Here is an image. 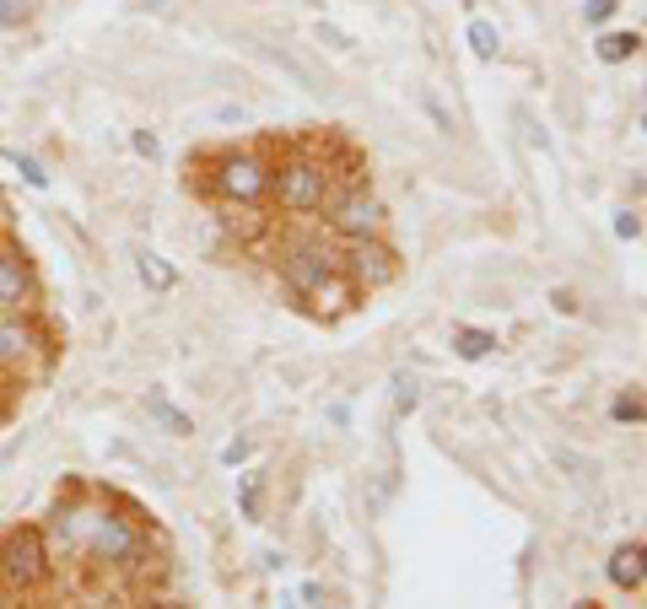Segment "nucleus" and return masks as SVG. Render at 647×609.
<instances>
[{
    "mask_svg": "<svg viewBox=\"0 0 647 609\" xmlns=\"http://www.w3.org/2000/svg\"><path fill=\"white\" fill-rule=\"evenodd\" d=\"M281 609H297V605H291V599H281Z\"/></svg>",
    "mask_w": 647,
    "mask_h": 609,
    "instance_id": "nucleus-32",
    "label": "nucleus"
},
{
    "mask_svg": "<svg viewBox=\"0 0 647 609\" xmlns=\"http://www.w3.org/2000/svg\"><path fill=\"white\" fill-rule=\"evenodd\" d=\"M39 345H43V334L22 313H0V362L6 367H22V362H33L39 357Z\"/></svg>",
    "mask_w": 647,
    "mask_h": 609,
    "instance_id": "nucleus-8",
    "label": "nucleus"
},
{
    "mask_svg": "<svg viewBox=\"0 0 647 609\" xmlns=\"http://www.w3.org/2000/svg\"><path fill=\"white\" fill-rule=\"evenodd\" d=\"M637 49H643V33H631V28H626V33H605V39L594 43V54H599L605 65H620V60H631Z\"/></svg>",
    "mask_w": 647,
    "mask_h": 609,
    "instance_id": "nucleus-15",
    "label": "nucleus"
},
{
    "mask_svg": "<svg viewBox=\"0 0 647 609\" xmlns=\"http://www.w3.org/2000/svg\"><path fill=\"white\" fill-rule=\"evenodd\" d=\"M243 458H248V437H238V443L222 447V464H243Z\"/></svg>",
    "mask_w": 647,
    "mask_h": 609,
    "instance_id": "nucleus-28",
    "label": "nucleus"
},
{
    "mask_svg": "<svg viewBox=\"0 0 647 609\" xmlns=\"http://www.w3.org/2000/svg\"><path fill=\"white\" fill-rule=\"evenodd\" d=\"M6 163L17 167V173H22V178H28L33 189H49V173L39 167V157H28V152H6Z\"/></svg>",
    "mask_w": 647,
    "mask_h": 609,
    "instance_id": "nucleus-20",
    "label": "nucleus"
},
{
    "mask_svg": "<svg viewBox=\"0 0 647 609\" xmlns=\"http://www.w3.org/2000/svg\"><path fill=\"white\" fill-rule=\"evenodd\" d=\"M453 351H459L464 362H485V357L496 351V334H485V329H459V334H453Z\"/></svg>",
    "mask_w": 647,
    "mask_h": 609,
    "instance_id": "nucleus-16",
    "label": "nucleus"
},
{
    "mask_svg": "<svg viewBox=\"0 0 647 609\" xmlns=\"http://www.w3.org/2000/svg\"><path fill=\"white\" fill-rule=\"evenodd\" d=\"M470 49H475L481 60H496V49H502V33H496V22L475 17V22H470Z\"/></svg>",
    "mask_w": 647,
    "mask_h": 609,
    "instance_id": "nucleus-18",
    "label": "nucleus"
},
{
    "mask_svg": "<svg viewBox=\"0 0 647 609\" xmlns=\"http://www.w3.org/2000/svg\"><path fill=\"white\" fill-rule=\"evenodd\" d=\"M329 163H319V157H308V152H297L291 163L270 178V189L281 195L286 210H297V216H308V210H324V200H329Z\"/></svg>",
    "mask_w": 647,
    "mask_h": 609,
    "instance_id": "nucleus-2",
    "label": "nucleus"
},
{
    "mask_svg": "<svg viewBox=\"0 0 647 609\" xmlns=\"http://www.w3.org/2000/svg\"><path fill=\"white\" fill-rule=\"evenodd\" d=\"M383 221H389V210L378 195H367V189H351V195H340V200L329 205V227L340 233V238H378L383 233Z\"/></svg>",
    "mask_w": 647,
    "mask_h": 609,
    "instance_id": "nucleus-5",
    "label": "nucleus"
},
{
    "mask_svg": "<svg viewBox=\"0 0 647 609\" xmlns=\"http://www.w3.org/2000/svg\"><path fill=\"white\" fill-rule=\"evenodd\" d=\"M421 405V378L415 372H394V415H410V410Z\"/></svg>",
    "mask_w": 647,
    "mask_h": 609,
    "instance_id": "nucleus-17",
    "label": "nucleus"
},
{
    "mask_svg": "<svg viewBox=\"0 0 647 609\" xmlns=\"http://www.w3.org/2000/svg\"><path fill=\"white\" fill-rule=\"evenodd\" d=\"M615 238L620 244H637L643 238V210L631 205V210H615Z\"/></svg>",
    "mask_w": 647,
    "mask_h": 609,
    "instance_id": "nucleus-22",
    "label": "nucleus"
},
{
    "mask_svg": "<svg viewBox=\"0 0 647 609\" xmlns=\"http://www.w3.org/2000/svg\"><path fill=\"white\" fill-rule=\"evenodd\" d=\"M0 577L11 588H39L49 577V545H43L39 528H11L0 539Z\"/></svg>",
    "mask_w": 647,
    "mask_h": 609,
    "instance_id": "nucleus-3",
    "label": "nucleus"
},
{
    "mask_svg": "<svg viewBox=\"0 0 647 609\" xmlns=\"http://www.w3.org/2000/svg\"><path fill=\"white\" fill-rule=\"evenodd\" d=\"M135 276H141V286H146V291H157V297L178 286V270H173L162 254H152V248H135Z\"/></svg>",
    "mask_w": 647,
    "mask_h": 609,
    "instance_id": "nucleus-13",
    "label": "nucleus"
},
{
    "mask_svg": "<svg viewBox=\"0 0 647 609\" xmlns=\"http://www.w3.org/2000/svg\"><path fill=\"white\" fill-rule=\"evenodd\" d=\"M22 11H28L22 0H0V28H17V22H22Z\"/></svg>",
    "mask_w": 647,
    "mask_h": 609,
    "instance_id": "nucleus-27",
    "label": "nucleus"
},
{
    "mask_svg": "<svg viewBox=\"0 0 647 609\" xmlns=\"http://www.w3.org/2000/svg\"><path fill=\"white\" fill-rule=\"evenodd\" d=\"M346 270H351V281L367 286V291H378V286H389L400 276V254L389 244H378V238H357L351 254H346Z\"/></svg>",
    "mask_w": 647,
    "mask_h": 609,
    "instance_id": "nucleus-6",
    "label": "nucleus"
},
{
    "mask_svg": "<svg viewBox=\"0 0 647 609\" xmlns=\"http://www.w3.org/2000/svg\"><path fill=\"white\" fill-rule=\"evenodd\" d=\"M335 270H340V259H335V248L329 244H297L291 254H286V265H281L286 286H291L297 297H308V291H314L324 276H335Z\"/></svg>",
    "mask_w": 647,
    "mask_h": 609,
    "instance_id": "nucleus-7",
    "label": "nucleus"
},
{
    "mask_svg": "<svg viewBox=\"0 0 647 609\" xmlns=\"http://www.w3.org/2000/svg\"><path fill=\"white\" fill-rule=\"evenodd\" d=\"M421 109L432 114V124H438L443 135H453V120H448V109H443V103H438V97H432V92H421Z\"/></svg>",
    "mask_w": 647,
    "mask_h": 609,
    "instance_id": "nucleus-25",
    "label": "nucleus"
},
{
    "mask_svg": "<svg viewBox=\"0 0 647 609\" xmlns=\"http://www.w3.org/2000/svg\"><path fill=\"white\" fill-rule=\"evenodd\" d=\"M647 550H643V539H631V545H620L615 556H609V582L615 588H626V593H637L643 588V577H647Z\"/></svg>",
    "mask_w": 647,
    "mask_h": 609,
    "instance_id": "nucleus-12",
    "label": "nucleus"
},
{
    "mask_svg": "<svg viewBox=\"0 0 647 609\" xmlns=\"http://www.w3.org/2000/svg\"><path fill=\"white\" fill-rule=\"evenodd\" d=\"M583 609H588V605H583Z\"/></svg>",
    "mask_w": 647,
    "mask_h": 609,
    "instance_id": "nucleus-33",
    "label": "nucleus"
},
{
    "mask_svg": "<svg viewBox=\"0 0 647 609\" xmlns=\"http://www.w3.org/2000/svg\"><path fill=\"white\" fill-rule=\"evenodd\" d=\"M259 496H265V475H259V469L238 475V507H243V518H259Z\"/></svg>",
    "mask_w": 647,
    "mask_h": 609,
    "instance_id": "nucleus-19",
    "label": "nucleus"
},
{
    "mask_svg": "<svg viewBox=\"0 0 647 609\" xmlns=\"http://www.w3.org/2000/svg\"><path fill=\"white\" fill-rule=\"evenodd\" d=\"M308 302H314V313H324V319H340V313L357 302V281H351L346 270H335V276H324V281L308 291Z\"/></svg>",
    "mask_w": 647,
    "mask_h": 609,
    "instance_id": "nucleus-10",
    "label": "nucleus"
},
{
    "mask_svg": "<svg viewBox=\"0 0 647 609\" xmlns=\"http://www.w3.org/2000/svg\"><path fill=\"white\" fill-rule=\"evenodd\" d=\"M270 163L265 157H254V152H233V157H222L216 163V195L233 205H254L270 195Z\"/></svg>",
    "mask_w": 647,
    "mask_h": 609,
    "instance_id": "nucleus-4",
    "label": "nucleus"
},
{
    "mask_svg": "<svg viewBox=\"0 0 647 609\" xmlns=\"http://www.w3.org/2000/svg\"><path fill=\"white\" fill-rule=\"evenodd\" d=\"M28 297H33V270L0 248V313H22Z\"/></svg>",
    "mask_w": 647,
    "mask_h": 609,
    "instance_id": "nucleus-9",
    "label": "nucleus"
},
{
    "mask_svg": "<svg viewBox=\"0 0 647 609\" xmlns=\"http://www.w3.org/2000/svg\"><path fill=\"white\" fill-rule=\"evenodd\" d=\"M146 410H152V421H157L162 432H173V437H189V432H195V421L173 405L167 394H146Z\"/></svg>",
    "mask_w": 647,
    "mask_h": 609,
    "instance_id": "nucleus-14",
    "label": "nucleus"
},
{
    "mask_svg": "<svg viewBox=\"0 0 647 609\" xmlns=\"http://www.w3.org/2000/svg\"><path fill=\"white\" fill-rule=\"evenodd\" d=\"M135 152H141V157H157V135H152V130H135Z\"/></svg>",
    "mask_w": 647,
    "mask_h": 609,
    "instance_id": "nucleus-29",
    "label": "nucleus"
},
{
    "mask_svg": "<svg viewBox=\"0 0 647 609\" xmlns=\"http://www.w3.org/2000/svg\"><path fill=\"white\" fill-rule=\"evenodd\" d=\"M609 415H615V421H626V426H643V394H637V389H626V394H620V400H615V410H609Z\"/></svg>",
    "mask_w": 647,
    "mask_h": 609,
    "instance_id": "nucleus-21",
    "label": "nucleus"
},
{
    "mask_svg": "<svg viewBox=\"0 0 647 609\" xmlns=\"http://www.w3.org/2000/svg\"><path fill=\"white\" fill-rule=\"evenodd\" d=\"M254 49H259V54H265V60H270V65H276V71H286V76H291V82L302 86V92H324L319 71H314V65H308V60H302V54H291V49H286V43L254 39Z\"/></svg>",
    "mask_w": 647,
    "mask_h": 609,
    "instance_id": "nucleus-11",
    "label": "nucleus"
},
{
    "mask_svg": "<svg viewBox=\"0 0 647 609\" xmlns=\"http://www.w3.org/2000/svg\"><path fill=\"white\" fill-rule=\"evenodd\" d=\"M11 410V389H6V378H0V415Z\"/></svg>",
    "mask_w": 647,
    "mask_h": 609,
    "instance_id": "nucleus-31",
    "label": "nucleus"
},
{
    "mask_svg": "<svg viewBox=\"0 0 647 609\" xmlns=\"http://www.w3.org/2000/svg\"><path fill=\"white\" fill-rule=\"evenodd\" d=\"M518 124H524V141H528V146L551 152V135H545V124H534V114H528V109H518Z\"/></svg>",
    "mask_w": 647,
    "mask_h": 609,
    "instance_id": "nucleus-24",
    "label": "nucleus"
},
{
    "mask_svg": "<svg viewBox=\"0 0 647 609\" xmlns=\"http://www.w3.org/2000/svg\"><path fill=\"white\" fill-rule=\"evenodd\" d=\"M314 33H319V43H324V49H335V54H351V49H357V39H351V33H340V28H329V22H319Z\"/></svg>",
    "mask_w": 647,
    "mask_h": 609,
    "instance_id": "nucleus-23",
    "label": "nucleus"
},
{
    "mask_svg": "<svg viewBox=\"0 0 647 609\" xmlns=\"http://www.w3.org/2000/svg\"><path fill=\"white\" fill-rule=\"evenodd\" d=\"M615 6H620V0H588V6H583V17H588V22H609V17H615Z\"/></svg>",
    "mask_w": 647,
    "mask_h": 609,
    "instance_id": "nucleus-26",
    "label": "nucleus"
},
{
    "mask_svg": "<svg viewBox=\"0 0 647 609\" xmlns=\"http://www.w3.org/2000/svg\"><path fill=\"white\" fill-rule=\"evenodd\" d=\"M302 605H314V609H324V588H319V582H308V588H302Z\"/></svg>",
    "mask_w": 647,
    "mask_h": 609,
    "instance_id": "nucleus-30",
    "label": "nucleus"
},
{
    "mask_svg": "<svg viewBox=\"0 0 647 609\" xmlns=\"http://www.w3.org/2000/svg\"><path fill=\"white\" fill-rule=\"evenodd\" d=\"M76 550L97 556V561H135V556L146 550V539H141V528L130 524L124 513L97 507V513H81V545Z\"/></svg>",
    "mask_w": 647,
    "mask_h": 609,
    "instance_id": "nucleus-1",
    "label": "nucleus"
}]
</instances>
